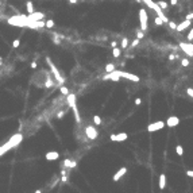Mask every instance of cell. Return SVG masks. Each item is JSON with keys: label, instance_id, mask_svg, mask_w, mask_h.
Wrapping results in <instances>:
<instances>
[{"label": "cell", "instance_id": "cell-1", "mask_svg": "<svg viewBox=\"0 0 193 193\" xmlns=\"http://www.w3.org/2000/svg\"><path fill=\"white\" fill-rule=\"evenodd\" d=\"M22 139H23L22 134H15V135H12L11 138L8 139L3 146H0V157H2V155H4L7 151H10L11 149L16 147V146L22 142Z\"/></svg>", "mask_w": 193, "mask_h": 193}, {"label": "cell", "instance_id": "cell-2", "mask_svg": "<svg viewBox=\"0 0 193 193\" xmlns=\"http://www.w3.org/2000/svg\"><path fill=\"white\" fill-rule=\"evenodd\" d=\"M27 22H29L27 20V16H25V15H15V16L8 18V20H7L8 25L18 26V27H26Z\"/></svg>", "mask_w": 193, "mask_h": 193}, {"label": "cell", "instance_id": "cell-3", "mask_svg": "<svg viewBox=\"0 0 193 193\" xmlns=\"http://www.w3.org/2000/svg\"><path fill=\"white\" fill-rule=\"evenodd\" d=\"M46 62L49 64V68H50V70H51V73H53V76H54V78L57 80V84H59V85H62V84L65 82V78L61 76V73H59V70L57 69V66L51 62V59L47 57L46 58Z\"/></svg>", "mask_w": 193, "mask_h": 193}, {"label": "cell", "instance_id": "cell-4", "mask_svg": "<svg viewBox=\"0 0 193 193\" xmlns=\"http://www.w3.org/2000/svg\"><path fill=\"white\" fill-rule=\"evenodd\" d=\"M139 20H140V30L144 32L147 30V12H146L144 8L139 10Z\"/></svg>", "mask_w": 193, "mask_h": 193}, {"label": "cell", "instance_id": "cell-5", "mask_svg": "<svg viewBox=\"0 0 193 193\" xmlns=\"http://www.w3.org/2000/svg\"><path fill=\"white\" fill-rule=\"evenodd\" d=\"M85 134H87L88 138L92 139V140H95L97 138V130L93 126H87L85 127Z\"/></svg>", "mask_w": 193, "mask_h": 193}, {"label": "cell", "instance_id": "cell-6", "mask_svg": "<svg viewBox=\"0 0 193 193\" xmlns=\"http://www.w3.org/2000/svg\"><path fill=\"white\" fill-rule=\"evenodd\" d=\"M117 73H119V77H122V78H127V80H131V81H135V82L139 81V77L135 76V74H132V73L122 72V70H117Z\"/></svg>", "mask_w": 193, "mask_h": 193}, {"label": "cell", "instance_id": "cell-7", "mask_svg": "<svg viewBox=\"0 0 193 193\" xmlns=\"http://www.w3.org/2000/svg\"><path fill=\"white\" fill-rule=\"evenodd\" d=\"M110 138H111L112 142H123V140H126L128 138V135L126 132H119V134H112Z\"/></svg>", "mask_w": 193, "mask_h": 193}, {"label": "cell", "instance_id": "cell-8", "mask_svg": "<svg viewBox=\"0 0 193 193\" xmlns=\"http://www.w3.org/2000/svg\"><path fill=\"white\" fill-rule=\"evenodd\" d=\"M163 126H165V123L163 122H155V123H151V124H149V127H147V131L149 132H154V131H158V130H161V128H163Z\"/></svg>", "mask_w": 193, "mask_h": 193}, {"label": "cell", "instance_id": "cell-9", "mask_svg": "<svg viewBox=\"0 0 193 193\" xmlns=\"http://www.w3.org/2000/svg\"><path fill=\"white\" fill-rule=\"evenodd\" d=\"M180 47L185 51L186 55L193 57V45L192 43H180Z\"/></svg>", "mask_w": 193, "mask_h": 193}, {"label": "cell", "instance_id": "cell-10", "mask_svg": "<svg viewBox=\"0 0 193 193\" xmlns=\"http://www.w3.org/2000/svg\"><path fill=\"white\" fill-rule=\"evenodd\" d=\"M45 15L43 14H41V12H32V14H29V16H27V20H32V22H35V20H41V19H43Z\"/></svg>", "mask_w": 193, "mask_h": 193}, {"label": "cell", "instance_id": "cell-11", "mask_svg": "<svg viewBox=\"0 0 193 193\" xmlns=\"http://www.w3.org/2000/svg\"><path fill=\"white\" fill-rule=\"evenodd\" d=\"M119 73H117V70H114V72L108 73L105 74L104 77H103V80H112V81H119Z\"/></svg>", "mask_w": 193, "mask_h": 193}, {"label": "cell", "instance_id": "cell-12", "mask_svg": "<svg viewBox=\"0 0 193 193\" xmlns=\"http://www.w3.org/2000/svg\"><path fill=\"white\" fill-rule=\"evenodd\" d=\"M126 173H127V167H124V166H123V167H120L119 170H117V172H116V173L114 174V177H112V180H114V181H119V180H120V178L124 176Z\"/></svg>", "mask_w": 193, "mask_h": 193}, {"label": "cell", "instance_id": "cell-13", "mask_svg": "<svg viewBox=\"0 0 193 193\" xmlns=\"http://www.w3.org/2000/svg\"><path fill=\"white\" fill-rule=\"evenodd\" d=\"M46 161H57V159L59 158V153L58 151H49L46 153Z\"/></svg>", "mask_w": 193, "mask_h": 193}, {"label": "cell", "instance_id": "cell-14", "mask_svg": "<svg viewBox=\"0 0 193 193\" xmlns=\"http://www.w3.org/2000/svg\"><path fill=\"white\" fill-rule=\"evenodd\" d=\"M77 166V162L76 161H70V159H64V162H62V167L64 169H73V167H76Z\"/></svg>", "mask_w": 193, "mask_h": 193}, {"label": "cell", "instance_id": "cell-15", "mask_svg": "<svg viewBox=\"0 0 193 193\" xmlns=\"http://www.w3.org/2000/svg\"><path fill=\"white\" fill-rule=\"evenodd\" d=\"M178 123H180V119L177 116H170L166 120V126H169V127H176V126H178Z\"/></svg>", "mask_w": 193, "mask_h": 193}, {"label": "cell", "instance_id": "cell-16", "mask_svg": "<svg viewBox=\"0 0 193 193\" xmlns=\"http://www.w3.org/2000/svg\"><path fill=\"white\" fill-rule=\"evenodd\" d=\"M192 25V23H190V20H184L182 23H180V25H177V27H176V31H178V32H181V31H184V30H185L186 29V27H189Z\"/></svg>", "mask_w": 193, "mask_h": 193}, {"label": "cell", "instance_id": "cell-17", "mask_svg": "<svg viewBox=\"0 0 193 193\" xmlns=\"http://www.w3.org/2000/svg\"><path fill=\"white\" fill-rule=\"evenodd\" d=\"M66 103H68V107H74L76 105V95H73V93H69L66 96Z\"/></svg>", "mask_w": 193, "mask_h": 193}, {"label": "cell", "instance_id": "cell-18", "mask_svg": "<svg viewBox=\"0 0 193 193\" xmlns=\"http://www.w3.org/2000/svg\"><path fill=\"white\" fill-rule=\"evenodd\" d=\"M165 188H166V176L161 174V177H159V189H165Z\"/></svg>", "mask_w": 193, "mask_h": 193}, {"label": "cell", "instance_id": "cell-19", "mask_svg": "<svg viewBox=\"0 0 193 193\" xmlns=\"http://www.w3.org/2000/svg\"><path fill=\"white\" fill-rule=\"evenodd\" d=\"M59 92H61V93H62V95H64V96H68V95H69V93H70V91H69V88H68V87H65V85H61V87H59Z\"/></svg>", "mask_w": 193, "mask_h": 193}, {"label": "cell", "instance_id": "cell-20", "mask_svg": "<svg viewBox=\"0 0 193 193\" xmlns=\"http://www.w3.org/2000/svg\"><path fill=\"white\" fill-rule=\"evenodd\" d=\"M26 7H27V12H29V14L34 12V6H32V2H27V3H26Z\"/></svg>", "mask_w": 193, "mask_h": 193}, {"label": "cell", "instance_id": "cell-21", "mask_svg": "<svg viewBox=\"0 0 193 193\" xmlns=\"http://www.w3.org/2000/svg\"><path fill=\"white\" fill-rule=\"evenodd\" d=\"M54 25H55L54 20H51V19H49V20H46V22H45V27H46V29H53Z\"/></svg>", "mask_w": 193, "mask_h": 193}, {"label": "cell", "instance_id": "cell-22", "mask_svg": "<svg viewBox=\"0 0 193 193\" xmlns=\"http://www.w3.org/2000/svg\"><path fill=\"white\" fill-rule=\"evenodd\" d=\"M105 70H107V73L114 72V70H116V69H115V65H114V64H108L107 66H105Z\"/></svg>", "mask_w": 193, "mask_h": 193}, {"label": "cell", "instance_id": "cell-23", "mask_svg": "<svg viewBox=\"0 0 193 193\" xmlns=\"http://www.w3.org/2000/svg\"><path fill=\"white\" fill-rule=\"evenodd\" d=\"M93 123H95L96 126H100L101 124V117L99 116V115H95V116H93Z\"/></svg>", "mask_w": 193, "mask_h": 193}, {"label": "cell", "instance_id": "cell-24", "mask_svg": "<svg viewBox=\"0 0 193 193\" xmlns=\"http://www.w3.org/2000/svg\"><path fill=\"white\" fill-rule=\"evenodd\" d=\"M157 4L159 6V8H161V10H166V8H167V3H166V2H163V0H161V2H158Z\"/></svg>", "mask_w": 193, "mask_h": 193}, {"label": "cell", "instance_id": "cell-25", "mask_svg": "<svg viewBox=\"0 0 193 193\" xmlns=\"http://www.w3.org/2000/svg\"><path fill=\"white\" fill-rule=\"evenodd\" d=\"M120 49H117V47H114V51H112V55H114L115 58H117V57H120Z\"/></svg>", "mask_w": 193, "mask_h": 193}, {"label": "cell", "instance_id": "cell-26", "mask_svg": "<svg viewBox=\"0 0 193 193\" xmlns=\"http://www.w3.org/2000/svg\"><path fill=\"white\" fill-rule=\"evenodd\" d=\"M127 47H128V39L123 38L122 39V49H127Z\"/></svg>", "mask_w": 193, "mask_h": 193}, {"label": "cell", "instance_id": "cell-27", "mask_svg": "<svg viewBox=\"0 0 193 193\" xmlns=\"http://www.w3.org/2000/svg\"><path fill=\"white\" fill-rule=\"evenodd\" d=\"M176 153H177V155H182V154H184V149H182V146H180V144L177 146V147H176Z\"/></svg>", "mask_w": 193, "mask_h": 193}, {"label": "cell", "instance_id": "cell-28", "mask_svg": "<svg viewBox=\"0 0 193 193\" xmlns=\"http://www.w3.org/2000/svg\"><path fill=\"white\" fill-rule=\"evenodd\" d=\"M167 25H169V27H170L172 30H176V27H177V23H174V22H172V20H169Z\"/></svg>", "mask_w": 193, "mask_h": 193}, {"label": "cell", "instance_id": "cell-29", "mask_svg": "<svg viewBox=\"0 0 193 193\" xmlns=\"http://www.w3.org/2000/svg\"><path fill=\"white\" fill-rule=\"evenodd\" d=\"M19 45H20V41H19V39H15V41L12 42V47H14V49L19 47Z\"/></svg>", "mask_w": 193, "mask_h": 193}, {"label": "cell", "instance_id": "cell-30", "mask_svg": "<svg viewBox=\"0 0 193 193\" xmlns=\"http://www.w3.org/2000/svg\"><path fill=\"white\" fill-rule=\"evenodd\" d=\"M154 23H155V25H157V26H161V25H163V22H162V19H161V18H155V20H154Z\"/></svg>", "mask_w": 193, "mask_h": 193}, {"label": "cell", "instance_id": "cell-31", "mask_svg": "<svg viewBox=\"0 0 193 193\" xmlns=\"http://www.w3.org/2000/svg\"><path fill=\"white\" fill-rule=\"evenodd\" d=\"M65 112H66V110H65V111H59L58 114H57V119H62L64 115H65Z\"/></svg>", "mask_w": 193, "mask_h": 193}, {"label": "cell", "instance_id": "cell-32", "mask_svg": "<svg viewBox=\"0 0 193 193\" xmlns=\"http://www.w3.org/2000/svg\"><path fill=\"white\" fill-rule=\"evenodd\" d=\"M138 45H139V39L136 38V39H134V41H132V43H131V47H136Z\"/></svg>", "mask_w": 193, "mask_h": 193}, {"label": "cell", "instance_id": "cell-33", "mask_svg": "<svg viewBox=\"0 0 193 193\" xmlns=\"http://www.w3.org/2000/svg\"><path fill=\"white\" fill-rule=\"evenodd\" d=\"M181 64H182V66H189V61H188L186 58H184L181 61Z\"/></svg>", "mask_w": 193, "mask_h": 193}, {"label": "cell", "instance_id": "cell-34", "mask_svg": "<svg viewBox=\"0 0 193 193\" xmlns=\"http://www.w3.org/2000/svg\"><path fill=\"white\" fill-rule=\"evenodd\" d=\"M186 93H188V95H189V96L193 99V88H188V89H186Z\"/></svg>", "mask_w": 193, "mask_h": 193}, {"label": "cell", "instance_id": "cell-35", "mask_svg": "<svg viewBox=\"0 0 193 193\" xmlns=\"http://www.w3.org/2000/svg\"><path fill=\"white\" fill-rule=\"evenodd\" d=\"M188 41H193V29L189 31V34H188Z\"/></svg>", "mask_w": 193, "mask_h": 193}, {"label": "cell", "instance_id": "cell-36", "mask_svg": "<svg viewBox=\"0 0 193 193\" xmlns=\"http://www.w3.org/2000/svg\"><path fill=\"white\" fill-rule=\"evenodd\" d=\"M30 68H31V69H37V68H38V64H37L35 61H32L31 65H30Z\"/></svg>", "mask_w": 193, "mask_h": 193}, {"label": "cell", "instance_id": "cell-37", "mask_svg": "<svg viewBox=\"0 0 193 193\" xmlns=\"http://www.w3.org/2000/svg\"><path fill=\"white\" fill-rule=\"evenodd\" d=\"M192 19H193V12L186 14V20H192Z\"/></svg>", "mask_w": 193, "mask_h": 193}, {"label": "cell", "instance_id": "cell-38", "mask_svg": "<svg viewBox=\"0 0 193 193\" xmlns=\"http://www.w3.org/2000/svg\"><path fill=\"white\" fill-rule=\"evenodd\" d=\"M143 31L142 30H140V31H138V35H136V38H138V39H140V38H143Z\"/></svg>", "mask_w": 193, "mask_h": 193}, {"label": "cell", "instance_id": "cell-39", "mask_svg": "<svg viewBox=\"0 0 193 193\" xmlns=\"http://www.w3.org/2000/svg\"><path fill=\"white\" fill-rule=\"evenodd\" d=\"M61 181L62 182H68V176L65 174V176H61Z\"/></svg>", "mask_w": 193, "mask_h": 193}, {"label": "cell", "instance_id": "cell-40", "mask_svg": "<svg viewBox=\"0 0 193 193\" xmlns=\"http://www.w3.org/2000/svg\"><path fill=\"white\" fill-rule=\"evenodd\" d=\"M116 46H117V43H116L115 41H112V42H111V47L114 49V47H116Z\"/></svg>", "mask_w": 193, "mask_h": 193}, {"label": "cell", "instance_id": "cell-41", "mask_svg": "<svg viewBox=\"0 0 193 193\" xmlns=\"http://www.w3.org/2000/svg\"><path fill=\"white\" fill-rule=\"evenodd\" d=\"M186 174L189 177H193V170H186Z\"/></svg>", "mask_w": 193, "mask_h": 193}, {"label": "cell", "instance_id": "cell-42", "mask_svg": "<svg viewBox=\"0 0 193 193\" xmlns=\"http://www.w3.org/2000/svg\"><path fill=\"white\" fill-rule=\"evenodd\" d=\"M170 4H172V6H176V4H177V0H170Z\"/></svg>", "mask_w": 193, "mask_h": 193}, {"label": "cell", "instance_id": "cell-43", "mask_svg": "<svg viewBox=\"0 0 193 193\" xmlns=\"http://www.w3.org/2000/svg\"><path fill=\"white\" fill-rule=\"evenodd\" d=\"M140 103H142V100H140V99H136V100H135V104H140Z\"/></svg>", "mask_w": 193, "mask_h": 193}, {"label": "cell", "instance_id": "cell-44", "mask_svg": "<svg viewBox=\"0 0 193 193\" xmlns=\"http://www.w3.org/2000/svg\"><path fill=\"white\" fill-rule=\"evenodd\" d=\"M78 2V0H69V3H72V4H76Z\"/></svg>", "mask_w": 193, "mask_h": 193}, {"label": "cell", "instance_id": "cell-45", "mask_svg": "<svg viewBox=\"0 0 193 193\" xmlns=\"http://www.w3.org/2000/svg\"><path fill=\"white\" fill-rule=\"evenodd\" d=\"M0 66H3V58L0 57Z\"/></svg>", "mask_w": 193, "mask_h": 193}, {"label": "cell", "instance_id": "cell-46", "mask_svg": "<svg viewBox=\"0 0 193 193\" xmlns=\"http://www.w3.org/2000/svg\"><path fill=\"white\" fill-rule=\"evenodd\" d=\"M34 193H42V190H41V189H37V190H35Z\"/></svg>", "mask_w": 193, "mask_h": 193}, {"label": "cell", "instance_id": "cell-47", "mask_svg": "<svg viewBox=\"0 0 193 193\" xmlns=\"http://www.w3.org/2000/svg\"><path fill=\"white\" fill-rule=\"evenodd\" d=\"M136 2H138V3H142V2H140V0H136Z\"/></svg>", "mask_w": 193, "mask_h": 193}]
</instances>
